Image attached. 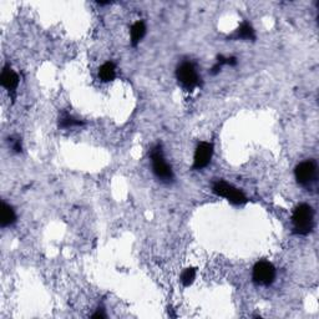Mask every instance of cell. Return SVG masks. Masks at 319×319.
I'll return each mask as SVG.
<instances>
[{
  "mask_svg": "<svg viewBox=\"0 0 319 319\" xmlns=\"http://www.w3.org/2000/svg\"><path fill=\"white\" fill-rule=\"evenodd\" d=\"M313 210L307 203H300L295 207L292 214L293 229L299 236H307L313 229Z\"/></svg>",
  "mask_w": 319,
  "mask_h": 319,
  "instance_id": "6da1fadb",
  "label": "cell"
},
{
  "mask_svg": "<svg viewBox=\"0 0 319 319\" xmlns=\"http://www.w3.org/2000/svg\"><path fill=\"white\" fill-rule=\"evenodd\" d=\"M196 278V269L195 268H187V269L183 270L182 275H181V282L185 287H190L193 283Z\"/></svg>",
  "mask_w": 319,
  "mask_h": 319,
  "instance_id": "4fadbf2b",
  "label": "cell"
},
{
  "mask_svg": "<svg viewBox=\"0 0 319 319\" xmlns=\"http://www.w3.org/2000/svg\"><path fill=\"white\" fill-rule=\"evenodd\" d=\"M59 125H60L61 127L69 129V127H73V126H80V125H83V122L79 121V120H76V119H74V117L70 116V115L65 114L61 116L60 121H59Z\"/></svg>",
  "mask_w": 319,
  "mask_h": 319,
  "instance_id": "5bb4252c",
  "label": "cell"
},
{
  "mask_svg": "<svg viewBox=\"0 0 319 319\" xmlns=\"http://www.w3.org/2000/svg\"><path fill=\"white\" fill-rule=\"evenodd\" d=\"M17 221V214H15V211L13 210L12 206H9L8 203L3 202L2 203V219H0V224L2 227H9L12 224L15 223Z\"/></svg>",
  "mask_w": 319,
  "mask_h": 319,
  "instance_id": "9c48e42d",
  "label": "cell"
},
{
  "mask_svg": "<svg viewBox=\"0 0 319 319\" xmlns=\"http://www.w3.org/2000/svg\"><path fill=\"white\" fill-rule=\"evenodd\" d=\"M253 280L259 285L272 284L275 278V268L270 262L259 261L253 268Z\"/></svg>",
  "mask_w": 319,
  "mask_h": 319,
  "instance_id": "5b68a950",
  "label": "cell"
},
{
  "mask_svg": "<svg viewBox=\"0 0 319 319\" xmlns=\"http://www.w3.org/2000/svg\"><path fill=\"white\" fill-rule=\"evenodd\" d=\"M116 76V68H115V64L111 61H107L104 64L100 69H99V78L104 81V83H109L112 81Z\"/></svg>",
  "mask_w": 319,
  "mask_h": 319,
  "instance_id": "30bf717a",
  "label": "cell"
},
{
  "mask_svg": "<svg viewBox=\"0 0 319 319\" xmlns=\"http://www.w3.org/2000/svg\"><path fill=\"white\" fill-rule=\"evenodd\" d=\"M0 81H2L3 88L7 89L8 91H14L19 85V76L10 68H4L0 76Z\"/></svg>",
  "mask_w": 319,
  "mask_h": 319,
  "instance_id": "ba28073f",
  "label": "cell"
},
{
  "mask_svg": "<svg viewBox=\"0 0 319 319\" xmlns=\"http://www.w3.org/2000/svg\"><path fill=\"white\" fill-rule=\"evenodd\" d=\"M176 76H177V80L180 81L181 85L187 90H193L200 85V78H198L197 71H196L195 66L188 61L182 63L178 66L177 70H176Z\"/></svg>",
  "mask_w": 319,
  "mask_h": 319,
  "instance_id": "3957f363",
  "label": "cell"
},
{
  "mask_svg": "<svg viewBox=\"0 0 319 319\" xmlns=\"http://www.w3.org/2000/svg\"><path fill=\"white\" fill-rule=\"evenodd\" d=\"M151 163L152 171L156 175L157 178H160L163 182H171L173 180V172L168 163L166 162L163 157V152L161 146H156L151 150Z\"/></svg>",
  "mask_w": 319,
  "mask_h": 319,
  "instance_id": "7a4b0ae2",
  "label": "cell"
},
{
  "mask_svg": "<svg viewBox=\"0 0 319 319\" xmlns=\"http://www.w3.org/2000/svg\"><path fill=\"white\" fill-rule=\"evenodd\" d=\"M294 176L295 180L299 185L302 186H308L315 180L317 177V165H315L314 161L308 160L303 161L299 165H297L294 170Z\"/></svg>",
  "mask_w": 319,
  "mask_h": 319,
  "instance_id": "8992f818",
  "label": "cell"
},
{
  "mask_svg": "<svg viewBox=\"0 0 319 319\" xmlns=\"http://www.w3.org/2000/svg\"><path fill=\"white\" fill-rule=\"evenodd\" d=\"M105 317H106V315L104 314L103 312H100V310H99L98 313H95V314L93 315V318H105Z\"/></svg>",
  "mask_w": 319,
  "mask_h": 319,
  "instance_id": "2e32d148",
  "label": "cell"
},
{
  "mask_svg": "<svg viewBox=\"0 0 319 319\" xmlns=\"http://www.w3.org/2000/svg\"><path fill=\"white\" fill-rule=\"evenodd\" d=\"M131 44L134 47H136L140 42L142 40V38L145 37L146 34V27L142 22H137L135 23L134 25L131 27Z\"/></svg>",
  "mask_w": 319,
  "mask_h": 319,
  "instance_id": "7c38bea8",
  "label": "cell"
},
{
  "mask_svg": "<svg viewBox=\"0 0 319 319\" xmlns=\"http://www.w3.org/2000/svg\"><path fill=\"white\" fill-rule=\"evenodd\" d=\"M13 149H14L15 152H20L22 151V145H20V141H17L14 145H13Z\"/></svg>",
  "mask_w": 319,
  "mask_h": 319,
  "instance_id": "9a60e30c",
  "label": "cell"
},
{
  "mask_svg": "<svg viewBox=\"0 0 319 319\" xmlns=\"http://www.w3.org/2000/svg\"><path fill=\"white\" fill-rule=\"evenodd\" d=\"M213 192L216 195L221 196V197L227 198L229 202L234 203V205H242V203L247 202V197L242 191L238 188L233 187L229 183L224 182V181H217L213 185Z\"/></svg>",
  "mask_w": 319,
  "mask_h": 319,
  "instance_id": "277c9868",
  "label": "cell"
},
{
  "mask_svg": "<svg viewBox=\"0 0 319 319\" xmlns=\"http://www.w3.org/2000/svg\"><path fill=\"white\" fill-rule=\"evenodd\" d=\"M213 154V146L210 142H200L198 146L196 147L195 157H193V168L201 170L205 168L208 163L211 162Z\"/></svg>",
  "mask_w": 319,
  "mask_h": 319,
  "instance_id": "52a82bcc",
  "label": "cell"
},
{
  "mask_svg": "<svg viewBox=\"0 0 319 319\" xmlns=\"http://www.w3.org/2000/svg\"><path fill=\"white\" fill-rule=\"evenodd\" d=\"M233 38L236 39H244V40H254L256 39V34H254V30L252 28L251 24H248L247 22H243L239 28L237 29L236 34L233 35Z\"/></svg>",
  "mask_w": 319,
  "mask_h": 319,
  "instance_id": "8fae6325",
  "label": "cell"
}]
</instances>
